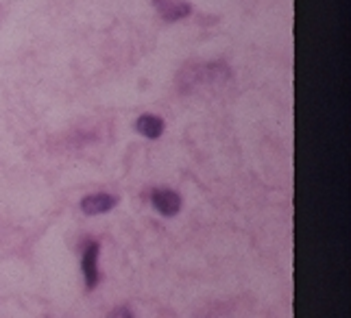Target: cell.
I'll return each mask as SVG.
<instances>
[{
	"mask_svg": "<svg viewBox=\"0 0 351 318\" xmlns=\"http://www.w3.org/2000/svg\"><path fill=\"white\" fill-rule=\"evenodd\" d=\"M99 253H101V244L96 240L83 242L81 249V271L83 279H86V288L94 290L101 281V271H99Z\"/></svg>",
	"mask_w": 351,
	"mask_h": 318,
	"instance_id": "cell-1",
	"label": "cell"
},
{
	"mask_svg": "<svg viewBox=\"0 0 351 318\" xmlns=\"http://www.w3.org/2000/svg\"><path fill=\"white\" fill-rule=\"evenodd\" d=\"M151 203L157 212H160L162 216L166 218H173L179 214L181 210V197L179 192L171 190V188H157L151 192Z\"/></svg>",
	"mask_w": 351,
	"mask_h": 318,
	"instance_id": "cell-2",
	"label": "cell"
},
{
	"mask_svg": "<svg viewBox=\"0 0 351 318\" xmlns=\"http://www.w3.org/2000/svg\"><path fill=\"white\" fill-rule=\"evenodd\" d=\"M116 205H118V197H114V194L96 192L81 201V212L86 216H99V214L112 212Z\"/></svg>",
	"mask_w": 351,
	"mask_h": 318,
	"instance_id": "cell-3",
	"label": "cell"
},
{
	"mask_svg": "<svg viewBox=\"0 0 351 318\" xmlns=\"http://www.w3.org/2000/svg\"><path fill=\"white\" fill-rule=\"evenodd\" d=\"M153 7L166 22H177L192 14V7L186 0H153Z\"/></svg>",
	"mask_w": 351,
	"mask_h": 318,
	"instance_id": "cell-4",
	"label": "cell"
},
{
	"mask_svg": "<svg viewBox=\"0 0 351 318\" xmlns=\"http://www.w3.org/2000/svg\"><path fill=\"white\" fill-rule=\"evenodd\" d=\"M166 125L160 116H153V114H144L136 120V131L140 136L149 138V140H157L164 133Z\"/></svg>",
	"mask_w": 351,
	"mask_h": 318,
	"instance_id": "cell-5",
	"label": "cell"
},
{
	"mask_svg": "<svg viewBox=\"0 0 351 318\" xmlns=\"http://www.w3.org/2000/svg\"><path fill=\"white\" fill-rule=\"evenodd\" d=\"M107 318H136V316H133V312L127 308V305H120V308L112 310Z\"/></svg>",
	"mask_w": 351,
	"mask_h": 318,
	"instance_id": "cell-6",
	"label": "cell"
}]
</instances>
